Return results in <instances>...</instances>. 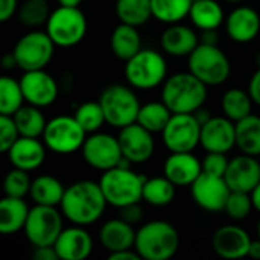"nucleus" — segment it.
Listing matches in <instances>:
<instances>
[{"mask_svg":"<svg viewBox=\"0 0 260 260\" xmlns=\"http://www.w3.org/2000/svg\"><path fill=\"white\" fill-rule=\"evenodd\" d=\"M59 206L66 219L85 227L94 224L104 215L108 203L99 183L82 180L66 187Z\"/></svg>","mask_w":260,"mask_h":260,"instance_id":"f257e3e1","label":"nucleus"},{"mask_svg":"<svg viewBox=\"0 0 260 260\" xmlns=\"http://www.w3.org/2000/svg\"><path fill=\"white\" fill-rule=\"evenodd\" d=\"M207 99V85L192 72H178L166 78L161 101L172 113H195Z\"/></svg>","mask_w":260,"mask_h":260,"instance_id":"f03ea898","label":"nucleus"},{"mask_svg":"<svg viewBox=\"0 0 260 260\" xmlns=\"http://www.w3.org/2000/svg\"><path fill=\"white\" fill-rule=\"evenodd\" d=\"M178 247L180 235L168 221H151L137 230L134 250L142 259L168 260L175 256Z\"/></svg>","mask_w":260,"mask_h":260,"instance_id":"7ed1b4c3","label":"nucleus"},{"mask_svg":"<svg viewBox=\"0 0 260 260\" xmlns=\"http://www.w3.org/2000/svg\"><path fill=\"white\" fill-rule=\"evenodd\" d=\"M146 177L134 172L131 168H111L105 171L99 180L107 203L116 209L143 200V186Z\"/></svg>","mask_w":260,"mask_h":260,"instance_id":"20e7f679","label":"nucleus"},{"mask_svg":"<svg viewBox=\"0 0 260 260\" xmlns=\"http://www.w3.org/2000/svg\"><path fill=\"white\" fill-rule=\"evenodd\" d=\"M125 78L133 88L152 90L168 78V62L154 49H142L125 62Z\"/></svg>","mask_w":260,"mask_h":260,"instance_id":"39448f33","label":"nucleus"},{"mask_svg":"<svg viewBox=\"0 0 260 260\" xmlns=\"http://www.w3.org/2000/svg\"><path fill=\"white\" fill-rule=\"evenodd\" d=\"M189 72L201 79L207 87L224 84L232 72L230 59L218 44L200 43L187 56Z\"/></svg>","mask_w":260,"mask_h":260,"instance_id":"423d86ee","label":"nucleus"},{"mask_svg":"<svg viewBox=\"0 0 260 260\" xmlns=\"http://www.w3.org/2000/svg\"><path fill=\"white\" fill-rule=\"evenodd\" d=\"M107 123L113 128H123L137 122L140 101L131 87L122 84L108 85L99 98Z\"/></svg>","mask_w":260,"mask_h":260,"instance_id":"0eeeda50","label":"nucleus"},{"mask_svg":"<svg viewBox=\"0 0 260 260\" xmlns=\"http://www.w3.org/2000/svg\"><path fill=\"white\" fill-rule=\"evenodd\" d=\"M46 32L56 47H73L79 44L87 34V18L79 6H62L50 12L46 23Z\"/></svg>","mask_w":260,"mask_h":260,"instance_id":"6e6552de","label":"nucleus"},{"mask_svg":"<svg viewBox=\"0 0 260 260\" xmlns=\"http://www.w3.org/2000/svg\"><path fill=\"white\" fill-rule=\"evenodd\" d=\"M41 139L49 151L59 155H69L82 148L87 133L75 116L61 114L47 122Z\"/></svg>","mask_w":260,"mask_h":260,"instance_id":"1a4fd4ad","label":"nucleus"},{"mask_svg":"<svg viewBox=\"0 0 260 260\" xmlns=\"http://www.w3.org/2000/svg\"><path fill=\"white\" fill-rule=\"evenodd\" d=\"M55 43L44 30H30L18 38L14 46L17 67L23 72L44 69L53 58Z\"/></svg>","mask_w":260,"mask_h":260,"instance_id":"9d476101","label":"nucleus"},{"mask_svg":"<svg viewBox=\"0 0 260 260\" xmlns=\"http://www.w3.org/2000/svg\"><path fill=\"white\" fill-rule=\"evenodd\" d=\"M62 212H58L55 206L35 204L27 215L24 224V235L34 247L53 245L62 227Z\"/></svg>","mask_w":260,"mask_h":260,"instance_id":"9b49d317","label":"nucleus"},{"mask_svg":"<svg viewBox=\"0 0 260 260\" xmlns=\"http://www.w3.org/2000/svg\"><path fill=\"white\" fill-rule=\"evenodd\" d=\"M171 152H192L201 139V123L193 113H174L161 133Z\"/></svg>","mask_w":260,"mask_h":260,"instance_id":"f8f14e48","label":"nucleus"},{"mask_svg":"<svg viewBox=\"0 0 260 260\" xmlns=\"http://www.w3.org/2000/svg\"><path fill=\"white\" fill-rule=\"evenodd\" d=\"M81 152L90 168L102 172L116 168L123 157L119 139L99 131L90 134L85 139Z\"/></svg>","mask_w":260,"mask_h":260,"instance_id":"ddd939ff","label":"nucleus"},{"mask_svg":"<svg viewBox=\"0 0 260 260\" xmlns=\"http://www.w3.org/2000/svg\"><path fill=\"white\" fill-rule=\"evenodd\" d=\"M190 193L193 201L203 210L218 213L225 209L232 189L224 177L203 172L190 186Z\"/></svg>","mask_w":260,"mask_h":260,"instance_id":"4468645a","label":"nucleus"},{"mask_svg":"<svg viewBox=\"0 0 260 260\" xmlns=\"http://www.w3.org/2000/svg\"><path fill=\"white\" fill-rule=\"evenodd\" d=\"M20 85L26 99V104L44 108L52 105L59 93L58 82L44 69L24 72L20 78Z\"/></svg>","mask_w":260,"mask_h":260,"instance_id":"2eb2a0df","label":"nucleus"},{"mask_svg":"<svg viewBox=\"0 0 260 260\" xmlns=\"http://www.w3.org/2000/svg\"><path fill=\"white\" fill-rule=\"evenodd\" d=\"M200 145L207 152L227 154L236 146V122L230 120L227 116H212L201 125Z\"/></svg>","mask_w":260,"mask_h":260,"instance_id":"dca6fc26","label":"nucleus"},{"mask_svg":"<svg viewBox=\"0 0 260 260\" xmlns=\"http://www.w3.org/2000/svg\"><path fill=\"white\" fill-rule=\"evenodd\" d=\"M117 139H119L123 157L131 160L133 163H145L154 154L155 142H154L152 133L143 128L137 122L120 128Z\"/></svg>","mask_w":260,"mask_h":260,"instance_id":"f3484780","label":"nucleus"},{"mask_svg":"<svg viewBox=\"0 0 260 260\" xmlns=\"http://www.w3.org/2000/svg\"><path fill=\"white\" fill-rule=\"evenodd\" d=\"M224 178L232 190L251 193L260 183V163L257 157L241 154L232 158Z\"/></svg>","mask_w":260,"mask_h":260,"instance_id":"a211bd4d","label":"nucleus"},{"mask_svg":"<svg viewBox=\"0 0 260 260\" xmlns=\"http://www.w3.org/2000/svg\"><path fill=\"white\" fill-rule=\"evenodd\" d=\"M250 235L239 225H224L219 227L212 238L213 251L224 259H241L248 256Z\"/></svg>","mask_w":260,"mask_h":260,"instance_id":"6ab92c4d","label":"nucleus"},{"mask_svg":"<svg viewBox=\"0 0 260 260\" xmlns=\"http://www.w3.org/2000/svg\"><path fill=\"white\" fill-rule=\"evenodd\" d=\"M227 35L239 44L253 41L260 32L259 12L250 6H238L225 17Z\"/></svg>","mask_w":260,"mask_h":260,"instance_id":"aec40b11","label":"nucleus"},{"mask_svg":"<svg viewBox=\"0 0 260 260\" xmlns=\"http://www.w3.org/2000/svg\"><path fill=\"white\" fill-rule=\"evenodd\" d=\"M61 260H84L93 251V239L82 225L64 229L53 244Z\"/></svg>","mask_w":260,"mask_h":260,"instance_id":"412c9836","label":"nucleus"},{"mask_svg":"<svg viewBox=\"0 0 260 260\" xmlns=\"http://www.w3.org/2000/svg\"><path fill=\"white\" fill-rule=\"evenodd\" d=\"M203 174V161L192 152H171L163 166V175L175 186H192Z\"/></svg>","mask_w":260,"mask_h":260,"instance_id":"4be33fe9","label":"nucleus"},{"mask_svg":"<svg viewBox=\"0 0 260 260\" xmlns=\"http://www.w3.org/2000/svg\"><path fill=\"white\" fill-rule=\"evenodd\" d=\"M46 148L47 146L44 145V142H40L38 139L20 136V139L11 146L6 154L14 168L30 172L38 169L44 163Z\"/></svg>","mask_w":260,"mask_h":260,"instance_id":"5701e85b","label":"nucleus"},{"mask_svg":"<svg viewBox=\"0 0 260 260\" xmlns=\"http://www.w3.org/2000/svg\"><path fill=\"white\" fill-rule=\"evenodd\" d=\"M200 43L201 41L197 32L192 27L184 26L181 23L169 24V27L165 29V32L161 34L160 40L163 52L177 58L189 56Z\"/></svg>","mask_w":260,"mask_h":260,"instance_id":"b1692460","label":"nucleus"},{"mask_svg":"<svg viewBox=\"0 0 260 260\" xmlns=\"http://www.w3.org/2000/svg\"><path fill=\"white\" fill-rule=\"evenodd\" d=\"M136 235L133 224L123 221L122 218H114L107 221L99 232V241L108 253L123 251L134 248Z\"/></svg>","mask_w":260,"mask_h":260,"instance_id":"393cba45","label":"nucleus"},{"mask_svg":"<svg viewBox=\"0 0 260 260\" xmlns=\"http://www.w3.org/2000/svg\"><path fill=\"white\" fill-rule=\"evenodd\" d=\"M29 210L24 198L6 195L0 201V232L3 235H14L23 230Z\"/></svg>","mask_w":260,"mask_h":260,"instance_id":"a878e982","label":"nucleus"},{"mask_svg":"<svg viewBox=\"0 0 260 260\" xmlns=\"http://www.w3.org/2000/svg\"><path fill=\"white\" fill-rule=\"evenodd\" d=\"M110 46H111L114 56L126 62L128 59H131L136 53L142 50V37L136 26L120 23L114 27L111 34Z\"/></svg>","mask_w":260,"mask_h":260,"instance_id":"bb28decb","label":"nucleus"},{"mask_svg":"<svg viewBox=\"0 0 260 260\" xmlns=\"http://www.w3.org/2000/svg\"><path fill=\"white\" fill-rule=\"evenodd\" d=\"M64 184L53 175H40L32 180L29 197L35 204L41 206H59L64 197Z\"/></svg>","mask_w":260,"mask_h":260,"instance_id":"cd10ccee","label":"nucleus"},{"mask_svg":"<svg viewBox=\"0 0 260 260\" xmlns=\"http://www.w3.org/2000/svg\"><path fill=\"white\" fill-rule=\"evenodd\" d=\"M189 18L192 24L201 30L218 29L224 21V9L216 0H197L192 3Z\"/></svg>","mask_w":260,"mask_h":260,"instance_id":"c85d7f7f","label":"nucleus"},{"mask_svg":"<svg viewBox=\"0 0 260 260\" xmlns=\"http://www.w3.org/2000/svg\"><path fill=\"white\" fill-rule=\"evenodd\" d=\"M236 146L242 154L260 155V117L250 114L236 122Z\"/></svg>","mask_w":260,"mask_h":260,"instance_id":"c756f323","label":"nucleus"},{"mask_svg":"<svg viewBox=\"0 0 260 260\" xmlns=\"http://www.w3.org/2000/svg\"><path fill=\"white\" fill-rule=\"evenodd\" d=\"M12 117L15 120V125L18 128L20 136L34 137V139L43 137L47 120H46L44 114L41 113L40 107L24 104Z\"/></svg>","mask_w":260,"mask_h":260,"instance_id":"7c9ffc66","label":"nucleus"},{"mask_svg":"<svg viewBox=\"0 0 260 260\" xmlns=\"http://www.w3.org/2000/svg\"><path fill=\"white\" fill-rule=\"evenodd\" d=\"M172 114L174 113L169 110V107L163 101L148 102L140 107V111L137 116V123H140L143 128H146L152 134L163 133V129L166 128Z\"/></svg>","mask_w":260,"mask_h":260,"instance_id":"2f4dec72","label":"nucleus"},{"mask_svg":"<svg viewBox=\"0 0 260 260\" xmlns=\"http://www.w3.org/2000/svg\"><path fill=\"white\" fill-rule=\"evenodd\" d=\"M192 0H151L152 17L166 24L181 23L189 17Z\"/></svg>","mask_w":260,"mask_h":260,"instance_id":"473e14b6","label":"nucleus"},{"mask_svg":"<svg viewBox=\"0 0 260 260\" xmlns=\"http://www.w3.org/2000/svg\"><path fill=\"white\" fill-rule=\"evenodd\" d=\"M116 15L120 23L139 27L152 17L151 0H116Z\"/></svg>","mask_w":260,"mask_h":260,"instance_id":"72a5a7b5","label":"nucleus"},{"mask_svg":"<svg viewBox=\"0 0 260 260\" xmlns=\"http://www.w3.org/2000/svg\"><path fill=\"white\" fill-rule=\"evenodd\" d=\"M175 187L177 186L165 175L146 178L143 186V201L155 207L168 206L175 198Z\"/></svg>","mask_w":260,"mask_h":260,"instance_id":"f704fd0d","label":"nucleus"},{"mask_svg":"<svg viewBox=\"0 0 260 260\" xmlns=\"http://www.w3.org/2000/svg\"><path fill=\"white\" fill-rule=\"evenodd\" d=\"M253 99L248 91H244L241 88H232L227 90L222 96L221 107L224 111V116H227L233 122H239L241 119L251 114L253 110Z\"/></svg>","mask_w":260,"mask_h":260,"instance_id":"c9c22d12","label":"nucleus"},{"mask_svg":"<svg viewBox=\"0 0 260 260\" xmlns=\"http://www.w3.org/2000/svg\"><path fill=\"white\" fill-rule=\"evenodd\" d=\"M26 99L20 85V81L11 76L0 78V114L14 116L23 105Z\"/></svg>","mask_w":260,"mask_h":260,"instance_id":"e433bc0d","label":"nucleus"},{"mask_svg":"<svg viewBox=\"0 0 260 260\" xmlns=\"http://www.w3.org/2000/svg\"><path fill=\"white\" fill-rule=\"evenodd\" d=\"M50 12L47 0H26L18 6L17 18L26 27H40L47 23Z\"/></svg>","mask_w":260,"mask_h":260,"instance_id":"4c0bfd02","label":"nucleus"},{"mask_svg":"<svg viewBox=\"0 0 260 260\" xmlns=\"http://www.w3.org/2000/svg\"><path fill=\"white\" fill-rule=\"evenodd\" d=\"M73 116L87 134L98 133L102 128V125L107 123V119H105V114L99 101L98 102L88 101V102L81 104L76 108Z\"/></svg>","mask_w":260,"mask_h":260,"instance_id":"58836bf2","label":"nucleus"},{"mask_svg":"<svg viewBox=\"0 0 260 260\" xmlns=\"http://www.w3.org/2000/svg\"><path fill=\"white\" fill-rule=\"evenodd\" d=\"M30 184H32V180L29 178V172L14 168L5 177L3 190H5V195L8 197L24 198L30 192Z\"/></svg>","mask_w":260,"mask_h":260,"instance_id":"ea45409f","label":"nucleus"},{"mask_svg":"<svg viewBox=\"0 0 260 260\" xmlns=\"http://www.w3.org/2000/svg\"><path fill=\"white\" fill-rule=\"evenodd\" d=\"M253 209H254V206H253L251 193L232 190L224 212L227 213L229 218H232L235 221H242L251 213Z\"/></svg>","mask_w":260,"mask_h":260,"instance_id":"a19ab883","label":"nucleus"},{"mask_svg":"<svg viewBox=\"0 0 260 260\" xmlns=\"http://www.w3.org/2000/svg\"><path fill=\"white\" fill-rule=\"evenodd\" d=\"M18 139L20 133L14 117L8 114H0V151L6 154Z\"/></svg>","mask_w":260,"mask_h":260,"instance_id":"79ce46f5","label":"nucleus"},{"mask_svg":"<svg viewBox=\"0 0 260 260\" xmlns=\"http://www.w3.org/2000/svg\"><path fill=\"white\" fill-rule=\"evenodd\" d=\"M230 160L224 152H207V155L203 160V172L224 177L227 172Z\"/></svg>","mask_w":260,"mask_h":260,"instance_id":"37998d69","label":"nucleus"},{"mask_svg":"<svg viewBox=\"0 0 260 260\" xmlns=\"http://www.w3.org/2000/svg\"><path fill=\"white\" fill-rule=\"evenodd\" d=\"M119 218H122L123 221H126L133 225L139 224L143 219V209L139 206V203L123 206L119 209Z\"/></svg>","mask_w":260,"mask_h":260,"instance_id":"c03bdc74","label":"nucleus"},{"mask_svg":"<svg viewBox=\"0 0 260 260\" xmlns=\"http://www.w3.org/2000/svg\"><path fill=\"white\" fill-rule=\"evenodd\" d=\"M18 0H0V21H8L18 11Z\"/></svg>","mask_w":260,"mask_h":260,"instance_id":"a18cd8bd","label":"nucleus"},{"mask_svg":"<svg viewBox=\"0 0 260 260\" xmlns=\"http://www.w3.org/2000/svg\"><path fill=\"white\" fill-rule=\"evenodd\" d=\"M248 93L253 99V102L260 107V67L253 73L250 82H248Z\"/></svg>","mask_w":260,"mask_h":260,"instance_id":"49530a36","label":"nucleus"},{"mask_svg":"<svg viewBox=\"0 0 260 260\" xmlns=\"http://www.w3.org/2000/svg\"><path fill=\"white\" fill-rule=\"evenodd\" d=\"M34 259L35 260H58L59 256L55 250L53 245H46V247H35L34 251Z\"/></svg>","mask_w":260,"mask_h":260,"instance_id":"de8ad7c7","label":"nucleus"},{"mask_svg":"<svg viewBox=\"0 0 260 260\" xmlns=\"http://www.w3.org/2000/svg\"><path fill=\"white\" fill-rule=\"evenodd\" d=\"M140 254L136 250H123V251H116V253H110L108 260H140Z\"/></svg>","mask_w":260,"mask_h":260,"instance_id":"09e8293b","label":"nucleus"},{"mask_svg":"<svg viewBox=\"0 0 260 260\" xmlns=\"http://www.w3.org/2000/svg\"><path fill=\"white\" fill-rule=\"evenodd\" d=\"M201 32H203L201 34V38H200L201 43H206V44H218L219 37H218L216 29H209V30H201Z\"/></svg>","mask_w":260,"mask_h":260,"instance_id":"8fccbe9b","label":"nucleus"},{"mask_svg":"<svg viewBox=\"0 0 260 260\" xmlns=\"http://www.w3.org/2000/svg\"><path fill=\"white\" fill-rule=\"evenodd\" d=\"M2 66H3L5 70H11V69L17 67V61H15L14 53H6V55L2 58Z\"/></svg>","mask_w":260,"mask_h":260,"instance_id":"3c124183","label":"nucleus"},{"mask_svg":"<svg viewBox=\"0 0 260 260\" xmlns=\"http://www.w3.org/2000/svg\"><path fill=\"white\" fill-rule=\"evenodd\" d=\"M248 256L253 259H260V239L257 238L256 241H251L250 244V250H248Z\"/></svg>","mask_w":260,"mask_h":260,"instance_id":"603ef678","label":"nucleus"},{"mask_svg":"<svg viewBox=\"0 0 260 260\" xmlns=\"http://www.w3.org/2000/svg\"><path fill=\"white\" fill-rule=\"evenodd\" d=\"M193 114H195V117L198 119V122H200L201 125H204V123H206V122H207V120L212 117V116H210V111H207V110H203V107H201L200 110H197Z\"/></svg>","mask_w":260,"mask_h":260,"instance_id":"864d4df0","label":"nucleus"},{"mask_svg":"<svg viewBox=\"0 0 260 260\" xmlns=\"http://www.w3.org/2000/svg\"><path fill=\"white\" fill-rule=\"evenodd\" d=\"M251 200H253L254 209L260 213V183L253 189V192H251Z\"/></svg>","mask_w":260,"mask_h":260,"instance_id":"5fc2aeb1","label":"nucleus"},{"mask_svg":"<svg viewBox=\"0 0 260 260\" xmlns=\"http://www.w3.org/2000/svg\"><path fill=\"white\" fill-rule=\"evenodd\" d=\"M62 6H79L82 0H56Z\"/></svg>","mask_w":260,"mask_h":260,"instance_id":"6e6d98bb","label":"nucleus"},{"mask_svg":"<svg viewBox=\"0 0 260 260\" xmlns=\"http://www.w3.org/2000/svg\"><path fill=\"white\" fill-rule=\"evenodd\" d=\"M256 62H257V67H260V52L257 53V56H256Z\"/></svg>","mask_w":260,"mask_h":260,"instance_id":"4d7b16f0","label":"nucleus"},{"mask_svg":"<svg viewBox=\"0 0 260 260\" xmlns=\"http://www.w3.org/2000/svg\"><path fill=\"white\" fill-rule=\"evenodd\" d=\"M225 2H230V3H239V2H244V0H225Z\"/></svg>","mask_w":260,"mask_h":260,"instance_id":"13d9d810","label":"nucleus"},{"mask_svg":"<svg viewBox=\"0 0 260 260\" xmlns=\"http://www.w3.org/2000/svg\"><path fill=\"white\" fill-rule=\"evenodd\" d=\"M257 238L260 239V221H259V224H257Z\"/></svg>","mask_w":260,"mask_h":260,"instance_id":"bf43d9fd","label":"nucleus"},{"mask_svg":"<svg viewBox=\"0 0 260 260\" xmlns=\"http://www.w3.org/2000/svg\"><path fill=\"white\" fill-rule=\"evenodd\" d=\"M192 2H197V0H192Z\"/></svg>","mask_w":260,"mask_h":260,"instance_id":"052dcab7","label":"nucleus"}]
</instances>
